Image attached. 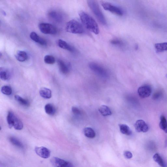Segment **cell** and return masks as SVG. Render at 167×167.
Returning <instances> with one entry per match:
<instances>
[{"mask_svg": "<svg viewBox=\"0 0 167 167\" xmlns=\"http://www.w3.org/2000/svg\"><path fill=\"white\" fill-rule=\"evenodd\" d=\"M72 110L73 113L75 115H79L81 114V111L76 107H73Z\"/></svg>", "mask_w": 167, "mask_h": 167, "instance_id": "cell-32", "label": "cell"}, {"mask_svg": "<svg viewBox=\"0 0 167 167\" xmlns=\"http://www.w3.org/2000/svg\"><path fill=\"white\" fill-rule=\"evenodd\" d=\"M166 77L167 78V75H166Z\"/></svg>", "mask_w": 167, "mask_h": 167, "instance_id": "cell-36", "label": "cell"}, {"mask_svg": "<svg viewBox=\"0 0 167 167\" xmlns=\"http://www.w3.org/2000/svg\"><path fill=\"white\" fill-rule=\"evenodd\" d=\"M138 94L141 98H145L149 97L151 94L152 89L151 87L144 85L139 87L137 91Z\"/></svg>", "mask_w": 167, "mask_h": 167, "instance_id": "cell-9", "label": "cell"}, {"mask_svg": "<svg viewBox=\"0 0 167 167\" xmlns=\"http://www.w3.org/2000/svg\"><path fill=\"white\" fill-rule=\"evenodd\" d=\"M15 57L18 61L20 62H24L29 58L27 53L23 51H18L15 55Z\"/></svg>", "mask_w": 167, "mask_h": 167, "instance_id": "cell-15", "label": "cell"}, {"mask_svg": "<svg viewBox=\"0 0 167 167\" xmlns=\"http://www.w3.org/2000/svg\"><path fill=\"white\" fill-rule=\"evenodd\" d=\"M51 162L54 167H74L70 162L58 157H53L51 159Z\"/></svg>", "mask_w": 167, "mask_h": 167, "instance_id": "cell-8", "label": "cell"}, {"mask_svg": "<svg viewBox=\"0 0 167 167\" xmlns=\"http://www.w3.org/2000/svg\"><path fill=\"white\" fill-rule=\"evenodd\" d=\"M39 93L42 97L46 99L50 98L52 96V91L46 87L41 88L40 90Z\"/></svg>", "mask_w": 167, "mask_h": 167, "instance_id": "cell-17", "label": "cell"}, {"mask_svg": "<svg viewBox=\"0 0 167 167\" xmlns=\"http://www.w3.org/2000/svg\"><path fill=\"white\" fill-rule=\"evenodd\" d=\"M84 133L86 137L90 138L95 137L96 133L93 129L90 127H87L84 130Z\"/></svg>", "mask_w": 167, "mask_h": 167, "instance_id": "cell-21", "label": "cell"}, {"mask_svg": "<svg viewBox=\"0 0 167 167\" xmlns=\"http://www.w3.org/2000/svg\"><path fill=\"white\" fill-rule=\"evenodd\" d=\"M2 93L7 95H10L12 94V90L11 87L8 86H3L1 89Z\"/></svg>", "mask_w": 167, "mask_h": 167, "instance_id": "cell-29", "label": "cell"}, {"mask_svg": "<svg viewBox=\"0 0 167 167\" xmlns=\"http://www.w3.org/2000/svg\"><path fill=\"white\" fill-rule=\"evenodd\" d=\"M154 160L161 167H166L167 165L162 157L158 154H155L153 156Z\"/></svg>", "mask_w": 167, "mask_h": 167, "instance_id": "cell-19", "label": "cell"}, {"mask_svg": "<svg viewBox=\"0 0 167 167\" xmlns=\"http://www.w3.org/2000/svg\"><path fill=\"white\" fill-rule=\"evenodd\" d=\"M44 109L46 113L50 115H54L56 112L54 106L50 104H46L45 106Z\"/></svg>", "mask_w": 167, "mask_h": 167, "instance_id": "cell-23", "label": "cell"}, {"mask_svg": "<svg viewBox=\"0 0 167 167\" xmlns=\"http://www.w3.org/2000/svg\"><path fill=\"white\" fill-rule=\"evenodd\" d=\"M120 130L123 134L127 136L131 135L132 131L128 125L125 124H119Z\"/></svg>", "mask_w": 167, "mask_h": 167, "instance_id": "cell-18", "label": "cell"}, {"mask_svg": "<svg viewBox=\"0 0 167 167\" xmlns=\"http://www.w3.org/2000/svg\"><path fill=\"white\" fill-rule=\"evenodd\" d=\"M124 155L125 157L128 159H130L133 157L132 153L129 151H125L124 152Z\"/></svg>", "mask_w": 167, "mask_h": 167, "instance_id": "cell-33", "label": "cell"}, {"mask_svg": "<svg viewBox=\"0 0 167 167\" xmlns=\"http://www.w3.org/2000/svg\"><path fill=\"white\" fill-rule=\"evenodd\" d=\"M44 62L45 63L49 64H53L55 62V58L51 55H46L44 58Z\"/></svg>", "mask_w": 167, "mask_h": 167, "instance_id": "cell-28", "label": "cell"}, {"mask_svg": "<svg viewBox=\"0 0 167 167\" xmlns=\"http://www.w3.org/2000/svg\"><path fill=\"white\" fill-rule=\"evenodd\" d=\"M66 30L69 33L81 34L84 32V29L79 22L73 20L69 21L66 25Z\"/></svg>", "mask_w": 167, "mask_h": 167, "instance_id": "cell-3", "label": "cell"}, {"mask_svg": "<svg viewBox=\"0 0 167 167\" xmlns=\"http://www.w3.org/2000/svg\"><path fill=\"white\" fill-rule=\"evenodd\" d=\"M155 48L158 52L167 51V43L156 44H155Z\"/></svg>", "mask_w": 167, "mask_h": 167, "instance_id": "cell-24", "label": "cell"}, {"mask_svg": "<svg viewBox=\"0 0 167 167\" xmlns=\"http://www.w3.org/2000/svg\"><path fill=\"white\" fill-rule=\"evenodd\" d=\"M89 66L91 70L95 73L103 77H108V72L104 67L100 64L95 62H91L89 64Z\"/></svg>", "mask_w": 167, "mask_h": 167, "instance_id": "cell-5", "label": "cell"}, {"mask_svg": "<svg viewBox=\"0 0 167 167\" xmlns=\"http://www.w3.org/2000/svg\"><path fill=\"white\" fill-rule=\"evenodd\" d=\"M147 147L148 148H149L151 150H154L155 147V146L154 143L151 142L148 143Z\"/></svg>", "mask_w": 167, "mask_h": 167, "instance_id": "cell-34", "label": "cell"}, {"mask_svg": "<svg viewBox=\"0 0 167 167\" xmlns=\"http://www.w3.org/2000/svg\"><path fill=\"white\" fill-rule=\"evenodd\" d=\"M30 37L31 40L40 45H45L47 44V42L46 41L42 38H41L34 32H31Z\"/></svg>", "mask_w": 167, "mask_h": 167, "instance_id": "cell-13", "label": "cell"}, {"mask_svg": "<svg viewBox=\"0 0 167 167\" xmlns=\"http://www.w3.org/2000/svg\"><path fill=\"white\" fill-rule=\"evenodd\" d=\"M15 98L18 103L23 106H27L30 105V103L28 101L22 98L19 95H16Z\"/></svg>", "mask_w": 167, "mask_h": 167, "instance_id": "cell-27", "label": "cell"}, {"mask_svg": "<svg viewBox=\"0 0 167 167\" xmlns=\"http://www.w3.org/2000/svg\"><path fill=\"white\" fill-rule=\"evenodd\" d=\"M165 147H167V137H166L165 140Z\"/></svg>", "mask_w": 167, "mask_h": 167, "instance_id": "cell-35", "label": "cell"}, {"mask_svg": "<svg viewBox=\"0 0 167 167\" xmlns=\"http://www.w3.org/2000/svg\"><path fill=\"white\" fill-rule=\"evenodd\" d=\"M7 122L9 128L13 127L17 130H20L23 127V125L20 120L11 111H9L7 116Z\"/></svg>", "mask_w": 167, "mask_h": 167, "instance_id": "cell-4", "label": "cell"}, {"mask_svg": "<svg viewBox=\"0 0 167 167\" xmlns=\"http://www.w3.org/2000/svg\"><path fill=\"white\" fill-rule=\"evenodd\" d=\"M12 76L11 72L9 69L1 67L0 68V77L4 81L10 80Z\"/></svg>", "mask_w": 167, "mask_h": 167, "instance_id": "cell-12", "label": "cell"}, {"mask_svg": "<svg viewBox=\"0 0 167 167\" xmlns=\"http://www.w3.org/2000/svg\"><path fill=\"white\" fill-rule=\"evenodd\" d=\"M159 124L160 128L165 133H167V120L164 115L161 116Z\"/></svg>", "mask_w": 167, "mask_h": 167, "instance_id": "cell-22", "label": "cell"}, {"mask_svg": "<svg viewBox=\"0 0 167 167\" xmlns=\"http://www.w3.org/2000/svg\"><path fill=\"white\" fill-rule=\"evenodd\" d=\"M58 63L59 70L63 74L66 75L69 72V67L61 59H59Z\"/></svg>", "mask_w": 167, "mask_h": 167, "instance_id": "cell-16", "label": "cell"}, {"mask_svg": "<svg viewBox=\"0 0 167 167\" xmlns=\"http://www.w3.org/2000/svg\"><path fill=\"white\" fill-rule=\"evenodd\" d=\"M101 5L105 10L112 12L115 15L122 16L123 15V12L122 9L108 2H102Z\"/></svg>", "mask_w": 167, "mask_h": 167, "instance_id": "cell-7", "label": "cell"}, {"mask_svg": "<svg viewBox=\"0 0 167 167\" xmlns=\"http://www.w3.org/2000/svg\"><path fill=\"white\" fill-rule=\"evenodd\" d=\"M79 16L83 25L87 29L95 34H99L100 30L98 26L93 18L82 11L79 13Z\"/></svg>", "mask_w": 167, "mask_h": 167, "instance_id": "cell-1", "label": "cell"}, {"mask_svg": "<svg viewBox=\"0 0 167 167\" xmlns=\"http://www.w3.org/2000/svg\"><path fill=\"white\" fill-rule=\"evenodd\" d=\"M58 45L59 47L62 49L66 50L71 52H75V50L71 45L67 43L66 41L61 39L59 40L58 41Z\"/></svg>", "mask_w": 167, "mask_h": 167, "instance_id": "cell-14", "label": "cell"}, {"mask_svg": "<svg viewBox=\"0 0 167 167\" xmlns=\"http://www.w3.org/2000/svg\"><path fill=\"white\" fill-rule=\"evenodd\" d=\"M35 151L37 155L44 159L48 158L50 156V151L48 148L44 147H36Z\"/></svg>", "mask_w": 167, "mask_h": 167, "instance_id": "cell-11", "label": "cell"}, {"mask_svg": "<svg viewBox=\"0 0 167 167\" xmlns=\"http://www.w3.org/2000/svg\"><path fill=\"white\" fill-rule=\"evenodd\" d=\"M88 6L97 18V20L103 25L107 24L105 18L102 12H101L99 4L94 1H87Z\"/></svg>", "mask_w": 167, "mask_h": 167, "instance_id": "cell-2", "label": "cell"}, {"mask_svg": "<svg viewBox=\"0 0 167 167\" xmlns=\"http://www.w3.org/2000/svg\"><path fill=\"white\" fill-rule=\"evenodd\" d=\"M48 15L51 18L57 22H60L62 20V17L56 12L51 11L49 13Z\"/></svg>", "mask_w": 167, "mask_h": 167, "instance_id": "cell-26", "label": "cell"}, {"mask_svg": "<svg viewBox=\"0 0 167 167\" xmlns=\"http://www.w3.org/2000/svg\"><path fill=\"white\" fill-rule=\"evenodd\" d=\"M9 140L12 144L18 147L22 148L24 147L23 143L17 138L14 137H11L9 138Z\"/></svg>", "mask_w": 167, "mask_h": 167, "instance_id": "cell-25", "label": "cell"}, {"mask_svg": "<svg viewBox=\"0 0 167 167\" xmlns=\"http://www.w3.org/2000/svg\"><path fill=\"white\" fill-rule=\"evenodd\" d=\"M40 30L46 34L54 35L57 33V30L54 26L48 23H42L39 25Z\"/></svg>", "mask_w": 167, "mask_h": 167, "instance_id": "cell-6", "label": "cell"}, {"mask_svg": "<svg viewBox=\"0 0 167 167\" xmlns=\"http://www.w3.org/2000/svg\"><path fill=\"white\" fill-rule=\"evenodd\" d=\"M100 113L104 116L111 115L112 113L110 108L105 105H101L99 109Z\"/></svg>", "mask_w": 167, "mask_h": 167, "instance_id": "cell-20", "label": "cell"}, {"mask_svg": "<svg viewBox=\"0 0 167 167\" xmlns=\"http://www.w3.org/2000/svg\"><path fill=\"white\" fill-rule=\"evenodd\" d=\"M136 131L138 132L146 133L148 131L149 127L145 122L143 120H138L134 124Z\"/></svg>", "mask_w": 167, "mask_h": 167, "instance_id": "cell-10", "label": "cell"}, {"mask_svg": "<svg viewBox=\"0 0 167 167\" xmlns=\"http://www.w3.org/2000/svg\"><path fill=\"white\" fill-rule=\"evenodd\" d=\"M110 43L111 44L121 48H123L124 46L123 42L122 40L118 39H114L111 40Z\"/></svg>", "mask_w": 167, "mask_h": 167, "instance_id": "cell-30", "label": "cell"}, {"mask_svg": "<svg viewBox=\"0 0 167 167\" xmlns=\"http://www.w3.org/2000/svg\"><path fill=\"white\" fill-rule=\"evenodd\" d=\"M163 93L161 91H156L153 94L152 99L155 100L159 99L163 95Z\"/></svg>", "mask_w": 167, "mask_h": 167, "instance_id": "cell-31", "label": "cell"}]
</instances>
